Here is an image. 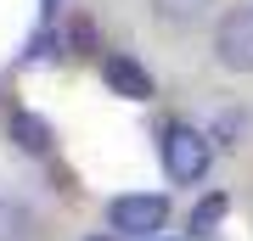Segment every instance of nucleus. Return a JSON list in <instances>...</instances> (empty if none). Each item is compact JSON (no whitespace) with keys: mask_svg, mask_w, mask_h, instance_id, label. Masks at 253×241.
I'll return each mask as SVG.
<instances>
[{"mask_svg":"<svg viewBox=\"0 0 253 241\" xmlns=\"http://www.w3.org/2000/svg\"><path fill=\"white\" fill-rule=\"evenodd\" d=\"M158 157H163V174H169L174 185H197L208 174V163H214V146H208V135L191 129V124H163Z\"/></svg>","mask_w":253,"mask_h":241,"instance_id":"1","label":"nucleus"},{"mask_svg":"<svg viewBox=\"0 0 253 241\" xmlns=\"http://www.w3.org/2000/svg\"><path fill=\"white\" fill-rule=\"evenodd\" d=\"M107 224L118 236L152 241L163 224H169V197H158V191H124V197L107 202Z\"/></svg>","mask_w":253,"mask_h":241,"instance_id":"2","label":"nucleus"},{"mask_svg":"<svg viewBox=\"0 0 253 241\" xmlns=\"http://www.w3.org/2000/svg\"><path fill=\"white\" fill-rule=\"evenodd\" d=\"M214 56L231 73H253V6H236L214 28Z\"/></svg>","mask_w":253,"mask_h":241,"instance_id":"3","label":"nucleus"},{"mask_svg":"<svg viewBox=\"0 0 253 241\" xmlns=\"http://www.w3.org/2000/svg\"><path fill=\"white\" fill-rule=\"evenodd\" d=\"M101 79H107V90L124 96V101H152V73H146L135 56H124V51H113L107 62H101Z\"/></svg>","mask_w":253,"mask_h":241,"instance_id":"4","label":"nucleus"},{"mask_svg":"<svg viewBox=\"0 0 253 241\" xmlns=\"http://www.w3.org/2000/svg\"><path fill=\"white\" fill-rule=\"evenodd\" d=\"M11 140H17L23 152H45V146H51V129L40 124L34 112H17V118H11Z\"/></svg>","mask_w":253,"mask_h":241,"instance_id":"5","label":"nucleus"},{"mask_svg":"<svg viewBox=\"0 0 253 241\" xmlns=\"http://www.w3.org/2000/svg\"><path fill=\"white\" fill-rule=\"evenodd\" d=\"M28 224H34V219H28L23 202H0V241H23Z\"/></svg>","mask_w":253,"mask_h":241,"instance_id":"6","label":"nucleus"},{"mask_svg":"<svg viewBox=\"0 0 253 241\" xmlns=\"http://www.w3.org/2000/svg\"><path fill=\"white\" fill-rule=\"evenodd\" d=\"M219 213H225V197H208L197 213H191V230H197V236H208V230L219 224Z\"/></svg>","mask_w":253,"mask_h":241,"instance_id":"7","label":"nucleus"},{"mask_svg":"<svg viewBox=\"0 0 253 241\" xmlns=\"http://www.w3.org/2000/svg\"><path fill=\"white\" fill-rule=\"evenodd\" d=\"M158 11H169V17H191V11H203V0H158Z\"/></svg>","mask_w":253,"mask_h":241,"instance_id":"8","label":"nucleus"},{"mask_svg":"<svg viewBox=\"0 0 253 241\" xmlns=\"http://www.w3.org/2000/svg\"><path fill=\"white\" fill-rule=\"evenodd\" d=\"M96 241H107V236H96Z\"/></svg>","mask_w":253,"mask_h":241,"instance_id":"9","label":"nucleus"}]
</instances>
